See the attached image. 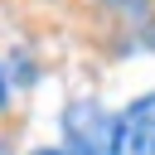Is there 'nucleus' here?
<instances>
[{
    "label": "nucleus",
    "mask_w": 155,
    "mask_h": 155,
    "mask_svg": "<svg viewBox=\"0 0 155 155\" xmlns=\"http://www.w3.org/2000/svg\"><path fill=\"white\" fill-rule=\"evenodd\" d=\"M107 155H155V92H140L116 121Z\"/></svg>",
    "instance_id": "f257e3e1"
},
{
    "label": "nucleus",
    "mask_w": 155,
    "mask_h": 155,
    "mask_svg": "<svg viewBox=\"0 0 155 155\" xmlns=\"http://www.w3.org/2000/svg\"><path fill=\"white\" fill-rule=\"evenodd\" d=\"M63 131L78 155H107V145H111V116L97 102H73L63 111Z\"/></svg>",
    "instance_id": "f03ea898"
},
{
    "label": "nucleus",
    "mask_w": 155,
    "mask_h": 155,
    "mask_svg": "<svg viewBox=\"0 0 155 155\" xmlns=\"http://www.w3.org/2000/svg\"><path fill=\"white\" fill-rule=\"evenodd\" d=\"M102 5H107L111 15H121L126 24H140V19L150 15V0H102Z\"/></svg>",
    "instance_id": "7ed1b4c3"
},
{
    "label": "nucleus",
    "mask_w": 155,
    "mask_h": 155,
    "mask_svg": "<svg viewBox=\"0 0 155 155\" xmlns=\"http://www.w3.org/2000/svg\"><path fill=\"white\" fill-rule=\"evenodd\" d=\"M10 102V82H5V73H0V107Z\"/></svg>",
    "instance_id": "20e7f679"
},
{
    "label": "nucleus",
    "mask_w": 155,
    "mask_h": 155,
    "mask_svg": "<svg viewBox=\"0 0 155 155\" xmlns=\"http://www.w3.org/2000/svg\"><path fill=\"white\" fill-rule=\"evenodd\" d=\"M34 155H78V150H34Z\"/></svg>",
    "instance_id": "39448f33"
},
{
    "label": "nucleus",
    "mask_w": 155,
    "mask_h": 155,
    "mask_svg": "<svg viewBox=\"0 0 155 155\" xmlns=\"http://www.w3.org/2000/svg\"><path fill=\"white\" fill-rule=\"evenodd\" d=\"M0 155H10V145H5V140H0Z\"/></svg>",
    "instance_id": "423d86ee"
},
{
    "label": "nucleus",
    "mask_w": 155,
    "mask_h": 155,
    "mask_svg": "<svg viewBox=\"0 0 155 155\" xmlns=\"http://www.w3.org/2000/svg\"><path fill=\"white\" fill-rule=\"evenodd\" d=\"M150 48H155V29H150Z\"/></svg>",
    "instance_id": "0eeeda50"
}]
</instances>
